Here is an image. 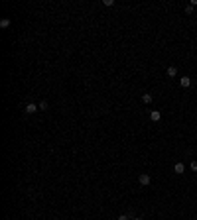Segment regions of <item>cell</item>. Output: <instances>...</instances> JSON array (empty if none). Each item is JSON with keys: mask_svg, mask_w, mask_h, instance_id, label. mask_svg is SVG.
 <instances>
[{"mask_svg": "<svg viewBox=\"0 0 197 220\" xmlns=\"http://www.w3.org/2000/svg\"><path fill=\"white\" fill-rule=\"evenodd\" d=\"M174 171H175L178 175L185 173V165H183V163H175V165H174Z\"/></svg>", "mask_w": 197, "mask_h": 220, "instance_id": "cell-5", "label": "cell"}, {"mask_svg": "<svg viewBox=\"0 0 197 220\" xmlns=\"http://www.w3.org/2000/svg\"><path fill=\"white\" fill-rule=\"evenodd\" d=\"M189 167H191V171H197V161H191V163H189Z\"/></svg>", "mask_w": 197, "mask_h": 220, "instance_id": "cell-12", "label": "cell"}, {"mask_svg": "<svg viewBox=\"0 0 197 220\" xmlns=\"http://www.w3.org/2000/svg\"><path fill=\"white\" fill-rule=\"evenodd\" d=\"M38 110H40V106H38V104H34V102L26 104V114H36Z\"/></svg>", "mask_w": 197, "mask_h": 220, "instance_id": "cell-2", "label": "cell"}, {"mask_svg": "<svg viewBox=\"0 0 197 220\" xmlns=\"http://www.w3.org/2000/svg\"><path fill=\"white\" fill-rule=\"evenodd\" d=\"M116 220H130V216H128V214H120Z\"/></svg>", "mask_w": 197, "mask_h": 220, "instance_id": "cell-13", "label": "cell"}, {"mask_svg": "<svg viewBox=\"0 0 197 220\" xmlns=\"http://www.w3.org/2000/svg\"><path fill=\"white\" fill-rule=\"evenodd\" d=\"M150 120L152 122H160V120H162V114H160L158 110H152V112H150Z\"/></svg>", "mask_w": 197, "mask_h": 220, "instance_id": "cell-4", "label": "cell"}, {"mask_svg": "<svg viewBox=\"0 0 197 220\" xmlns=\"http://www.w3.org/2000/svg\"><path fill=\"white\" fill-rule=\"evenodd\" d=\"M166 73H168V77H175V75H178V67L169 65V67H168V71H166Z\"/></svg>", "mask_w": 197, "mask_h": 220, "instance_id": "cell-7", "label": "cell"}, {"mask_svg": "<svg viewBox=\"0 0 197 220\" xmlns=\"http://www.w3.org/2000/svg\"><path fill=\"white\" fill-rule=\"evenodd\" d=\"M179 84H181L183 89H187V87H191V79H189V77H181V79H179Z\"/></svg>", "mask_w": 197, "mask_h": 220, "instance_id": "cell-3", "label": "cell"}, {"mask_svg": "<svg viewBox=\"0 0 197 220\" xmlns=\"http://www.w3.org/2000/svg\"><path fill=\"white\" fill-rule=\"evenodd\" d=\"M40 110H47V108H49V104H47V100H40Z\"/></svg>", "mask_w": 197, "mask_h": 220, "instance_id": "cell-9", "label": "cell"}, {"mask_svg": "<svg viewBox=\"0 0 197 220\" xmlns=\"http://www.w3.org/2000/svg\"><path fill=\"white\" fill-rule=\"evenodd\" d=\"M114 0H103V6H113Z\"/></svg>", "mask_w": 197, "mask_h": 220, "instance_id": "cell-11", "label": "cell"}, {"mask_svg": "<svg viewBox=\"0 0 197 220\" xmlns=\"http://www.w3.org/2000/svg\"><path fill=\"white\" fill-rule=\"evenodd\" d=\"M152 100H154V96H152L150 93H144V94H142V102H144V104H150Z\"/></svg>", "mask_w": 197, "mask_h": 220, "instance_id": "cell-6", "label": "cell"}, {"mask_svg": "<svg viewBox=\"0 0 197 220\" xmlns=\"http://www.w3.org/2000/svg\"><path fill=\"white\" fill-rule=\"evenodd\" d=\"M138 183H140L142 187H148V185L152 183V177L148 173H140V175H138Z\"/></svg>", "mask_w": 197, "mask_h": 220, "instance_id": "cell-1", "label": "cell"}, {"mask_svg": "<svg viewBox=\"0 0 197 220\" xmlns=\"http://www.w3.org/2000/svg\"><path fill=\"white\" fill-rule=\"evenodd\" d=\"M132 220H144V218H142V216H134V218H132Z\"/></svg>", "mask_w": 197, "mask_h": 220, "instance_id": "cell-14", "label": "cell"}, {"mask_svg": "<svg viewBox=\"0 0 197 220\" xmlns=\"http://www.w3.org/2000/svg\"><path fill=\"white\" fill-rule=\"evenodd\" d=\"M10 24H12V22H10V20L8 18H4V20H0V28H10Z\"/></svg>", "mask_w": 197, "mask_h": 220, "instance_id": "cell-8", "label": "cell"}, {"mask_svg": "<svg viewBox=\"0 0 197 220\" xmlns=\"http://www.w3.org/2000/svg\"><path fill=\"white\" fill-rule=\"evenodd\" d=\"M185 14H189V16L193 14V6H191V4H189V6H185Z\"/></svg>", "mask_w": 197, "mask_h": 220, "instance_id": "cell-10", "label": "cell"}]
</instances>
